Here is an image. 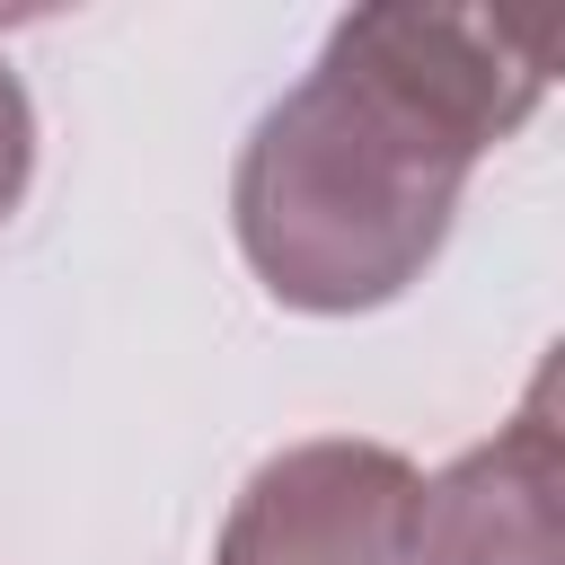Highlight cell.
Wrapping results in <instances>:
<instances>
[{
  "label": "cell",
  "instance_id": "1",
  "mask_svg": "<svg viewBox=\"0 0 565 565\" xmlns=\"http://www.w3.org/2000/svg\"><path fill=\"white\" fill-rule=\"evenodd\" d=\"M547 97V35L468 9H353L274 97L230 177V230L282 309L397 300L450 238L468 168Z\"/></svg>",
  "mask_w": 565,
  "mask_h": 565
},
{
  "label": "cell",
  "instance_id": "2",
  "mask_svg": "<svg viewBox=\"0 0 565 565\" xmlns=\"http://www.w3.org/2000/svg\"><path fill=\"white\" fill-rule=\"evenodd\" d=\"M424 477L388 441H291L274 450L230 521L212 565H406Z\"/></svg>",
  "mask_w": 565,
  "mask_h": 565
},
{
  "label": "cell",
  "instance_id": "3",
  "mask_svg": "<svg viewBox=\"0 0 565 565\" xmlns=\"http://www.w3.org/2000/svg\"><path fill=\"white\" fill-rule=\"evenodd\" d=\"M406 565H565V441H556V371L530 380L521 415L450 459L424 503Z\"/></svg>",
  "mask_w": 565,
  "mask_h": 565
},
{
  "label": "cell",
  "instance_id": "4",
  "mask_svg": "<svg viewBox=\"0 0 565 565\" xmlns=\"http://www.w3.org/2000/svg\"><path fill=\"white\" fill-rule=\"evenodd\" d=\"M26 177H35V106H26L18 71L0 62V221L26 203Z\"/></svg>",
  "mask_w": 565,
  "mask_h": 565
}]
</instances>
